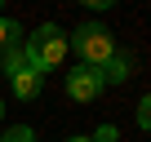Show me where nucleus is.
<instances>
[{"label": "nucleus", "instance_id": "1", "mask_svg": "<svg viewBox=\"0 0 151 142\" xmlns=\"http://www.w3.org/2000/svg\"><path fill=\"white\" fill-rule=\"evenodd\" d=\"M67 53H71L67 31L53 27V22H40V27L22 40V58H27V67H36V71H58Z\"/></svg>", "mask_w": 151, "mask_h": 142}, {"label": "nucleus", "instance_id": "2", "mask_svg": "<svg viewBox=\"0 0 151 142\" xmlns=\"http://www.w3.org/2000/svg\"><path fill=\"white\" fill-rule=\"evenodd\" d=\"M76 53H80V67H107L111 62V53H116V36L102 27V22H80L71 31V40H67Z\"/></svg>", "mask_w": 151, "mask_h": 142}, {"label": "nucleus", "instance_id": "3", "mask_svg": "<svg viewBox=\"0 0 151 142\" xmlns=\"http://www.w3.org/2000/svg\"><path fill=\"white\" fill-rule=\"evenodd\" d=\"M62 89H67L71 102H98L107 85H102V71H98V67H76V71H67Z\"/></svg>", "mask_w": 151, "mask_h": 142}, {"label": "nucleus", "instance_id": "4", "mask_svg": "<svg viewBox=\"0 0 151 142\" xmlns=\"http://www.w3.org/2000/svg\"><path fill=\"white\" fill-rule=\"evenodd\" d=\"M9 89H14V98H22V102L40 98V89H45V71H36V67L14 71V76H9Z\"/></svg>", "mask_w": 151, "mask_h": 142}, {"label": "nucleus", "instance_id": "5", "mask_svg": "<svg viewBox=\"0 0 151 142\" xmlns=\"http://www.w3.org/2000/svg\"><path fill=\"white\" fill-rule=\"evenodd\" d=\"M129 76H133V53H120V49H116L111 62L102 67V85H124Z\"/></svg>", "mask_w": 151, "mask_h": 142}, {"label": "nucleus", "instance_id": "6", "mask_svg": "<svg viewBox=\"0 0 151 142\" xmlns=\"http://www.w3.org/2000/svg\"><path fill=\"white\" fill-rule=\"evenodd\" d=\"M18 44H22V22H14V18L0 14V53H9Z\"/></svg>", "mask_w": 151, "mask_h": 142}, {"label": "nucleus", "instance_id": "7", "mask_svg": "<svg viewBox=\"0 0 151 142\" xmlns=\"http://www.w3.org/2000/svg\"><path fill=\"white\" fill-rule=\"evenodd\" d=\"M22 67H27L22 44H18V49H9V53H0V71H5V76H14V71H22Z\"/></svg>", "mask_w": 151, "mask_h": 142}, {"label": "nucleus", "instance_id": "8", "mask_svg": "<svg viewBox=\"0 0 151 142\" xmlns=\"http://www.w3.org/2000/svg\"><path fill=\"white\" fill-rule=\"evenodd\" d=\"M0 142H36V129H27V124H14Z\"/></svg>", "mask_w": 151, "mask_h": 142}, {"label": "nucleus", "instance_id": "9", "mask_svg": "<svg viewBox=\"0 0 151 142\" xmlns=\"http://www.w3.org/2000/svg\"><path fill=\"white\" fill-rule=\"evenodd\" d=\"M133 120H138V129H147V133H151V93H147V98L138 102V111H133Z\"/></svg>", "mask_w": 151, "mask_h": 142}, {"label": "nucleus", "instance_id": "10", "mask_svg": "<svg viewBox=\"0 0 151 142\" xmlns=\"http://www.w3.org/2000/svg\"><path fill=\"white\" fill-rule=\"evenodd\" d=\"M80 5H85V9H93V14H102V9H116L120 0H80Z\"/></svg>", "mask_w": 151, "mask_h": 142}, {"label": "nucleus", "instance_id": "11", "mask_svg": "<svg viewBox=\"0 0 151 142\" xmlns=\"http://www.w3.org/2000/svg\"><path fill=\"white\" fill-rule=\"evenodd\" d=\"M93 142H116V124H102V129L93 133Z\"/></svg>", "mask_w": 151, "mask_h": 142}, {"label": "nucleus", "instance_id": "12", "mask_svg": "<svg viewBox=\"0 0 151 142\" xmlns=\"http://www.w3.org/2000/svg\"><path fill=\"white\" fill-rule=\"evenodd\" d=\"M67 142H93V138H89V133H76V138H67Z\"/></svg>", "mask_w": 151, "mask_h": 142}, {"label": "nucleus", "instance_id": "13", "mask_svg": "<svg viewBox=\"0 0 151 142\" xmlns=\"http://www.w3.org/2000/svg\"><path fill=\"white\" fill-rule=\"evenodd\" d=\"M0 115H5V102H0Z\"/></svg>", "mask_w": 151, "mask_h": 142}, {"label": "nucleus", "instance_id": "14", "mask_svg": "<svg viewBox=\"0 0 151 142\" xmlns=\"http://www.w3.org/2000/svg\"><path fill=\"white\" fill-rule=\"evenodd\" d=\"M0 5H5V0H0Z\"/></svg>", "mask_w": 151, "mask_h": 142}]
</instances>
